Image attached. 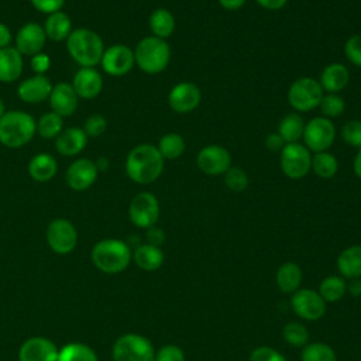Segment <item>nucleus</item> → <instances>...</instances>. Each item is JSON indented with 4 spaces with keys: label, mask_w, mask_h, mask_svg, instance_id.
Here are the masks:
<instances>
[{
    "label": "nucleus",
    "mask_w": 361,
    "mask_h": 361,
    "mask_svg": "<svg viewBox=\"0 0 361 361\" xmlns=\"http://www.w3.org/2000/svg\"><path fill=\"white\" fill-rule=\"evenodd\" d=\"M56 344L41 336L27 338L18 350V361H58Z\"/></svg>",
    "instance_id": "f3484780"
},
{
    "label": "nucleus",
    "mask_w": 361,
    "mask_h": 361,
    "mask_svg": "<svg viewBox=\"0 0 361 361\" xmlns=\"http://www.w3.org/2000/svg\"><path fill=\"white\" fill-rule=\"evenodd\" d=\"M47 243L56 254H69L78 244L76 227L68 219H54L47 227Z\"/></svg>",
    "instance_id": "9b49d317"
},
{
    "label": "nucleus",
    "mask_w": 361,
    "mask_h": 361,
    "mask_svg": "<svg viewBox=\"0 0 361 361\" xmlns=\"http://www.w3.org/2000/svg\"><path fill=\"white\" fill-rule=\"evenodd\" d=\"M300 361H336V353L329 344L310 343L303 347Z\"/></svg>",
    "instance_id": "e433bc0d"
},
{
    "label": "nucleus",
    "mask_w": 361,
    "mask_h": 361,
    "mask_svg": "<svg viewBox=\"0 0 361 361\" xmlns=\"http://www.w3.org/2000/svg\"><path fill=\"white\" fill-rule=\"evenodd\" d=\"M66 49L80 68H94L100 63L106 48L102 37L96 31L80 27L72 30L66 38Z\"/></svg>",
    "instance_id": "f03ea898"
},
{
    "label": "nucleus",
    "mask_w": 361,
    "mask_h": 361,
    "mask_svg": "<svg viewBox=\"0 0 361 361\" xmlns=\"http://www.w3.org/2000/svg\"><path fill=\"white\" fill-rule=\"evenodd\" d=\"M49 106L51 111L56 113L58 116L68 117L72 116L78 107V94L72 86V83L68 82H59L52 86L51 94H49Z\"/></svg>",
    "instance_id": "aec40b11"
},
{
    "label": "nucleus",
    "mask_w": 361,
    "mask_h": 361,
    "mask_svg": "<svg viewBox=\"0 0 361 361\" xmlns=\"http://www.w3.org/2000/svg\"><path fill=\"white\" fill-rule=\"evenodd\" d=\"M148 25L154 37L165 39L173 34L176 23L173 14L169 10L161 7L151 13L148 18Z\"/></svg>",
    "instance_id": "c85d7f7f"
},
{
    "label": "nucleus",
    "mask_w": 361,
    "mask_h": 361,
    "mask_svg": "<svg viewBox=\"0 0 361 361\" xmlns=\"http://www.w3.org/2000/svg\"><path fill=\"white\" fill-rule=\"evenodd\" d=\"M157 148L164 159H178L183 155L186 144L180 134L166 133L159 138Z\"/></svg>",
    "instance_id": "7c9ffc66"
},
{
    "label": "nucleus",
    "mask_w": 361,
    "mask_h": 361,
    "mask_svg": "<svg viewBox=\"0 0 361 361\" xmlns=\"http://www.w3.org/2000/svg\"><path fill=\"white\" fill-rule=\"evenodd\" d=\"M347 289L350 290V293H351L353 296H360V295H361V279H360V278L351 279V282L348 283Z\"/></svg>",
    "instance_id": "5fc2aeb1"
},
{
    "label": "nucleus",
    "mask_w": 361,
    "mask_h": 361,
    "mask_svg": "<svg viewBox=\"0 0 361 361\" xmlns=\"http://www.w3.org/2000/svg\"><path fill=\"white\" fill-rule=\"evenodd\" d=\"M305 147L312 152L327 151L336 138V127L330 118L313 117L305 124L303 135Z\"/></svg>",
    "instance_id": "6e6552de"
},
{
    "label": "nucleus",
    "mask_w": 361,
    "mask_h": 361,
    "mask_svg": "<svg viewBox=\"0 0 361 361\" xmlns=\"http://www.w3.org/2000/svg\"><path fill=\"white\" fill-rule=\"evenodd\" d=\"M353 169H354V173L361 179V148L358 149V152H357L355 157H354Z\"/></svg>",
    "instance_id": "6e6d98bb"
},
{
    "label": "nucleus",
    "mask_w": 361,
    "mask_h": 361,
    "mask_svg": "<svg viewBox=\"0 0 361 361\" xmlns=\"http://www.w3.org/2000/svg\"><path fill=\"white\" fill-rule=\"evenodd\" d=\"M30 66L37 75H45V72L51 68V58L45 52H38L31 56Z\"/></svg>",
    "instance_id": "49530a36"
},
{
    "label": "nucleus",
    "mask_w": 361,
    "mask_h": 361,
    "mask_svg": "<svg viewBox=\"0 0 361 361\" xmlns=\"http://www.w3.org/2000/svg\"><path fill=\"white\" fill-rule=\"evenodd\" d=\"M303 130H305V123L302 117L296 113H290L281 120L278 127V134L283 138L286 144H290V142H298L299 138H302Z\"/></svg>",
    "instance_id": "2f4dec72"
},
{
    "label": "nucleus",
    "mask_w": 361,
    "mask_h": 361,
    "mask_svg": "<svg viewBox=\"0 0 361 361\" xmlns=\"http://www.w3.org/2000/svg\"><path fill=\"white\" fill-rule=\"evenodd\" d=\"M250 179L248 175L245 173V171H243L238 166H230L226 172H224V185L228 190L231 192H243L248 188Z\"/></svg>",
    "instance_id": "ea45409f"
},
{
    "label": "nucleus",
    "mask_w": 361,
    "mask_h": 361,
    "mask_svg": "<svg viewBox=\"0 0 361 361\" xmlns=\"http://www.w3.org/2000/svg\"><path fill=\"white\" fill-rule=\"evenodd\" d=\"M286 145V142L283 141V138L276 133H271L267 140H265V147L271 151V152H281L282 148Z\"/></svg>",
    "instance_id": "09e8293b"
},
{
    "label": "nucleus",
    "mask_w": 361,
    "mask_h": 361,
    "mask_svg": "<svg viewBox=\"0 0 361 361\" xmlns=\"http://www.w3.org/2000/svg\"><path fill=\"white\" fill-rule=\"evenodd\" d=\"M250 361H286L285 357L268 345L257 347L250 354Z\"/></svg>",
    "instance_id": "a18cd8bd"
},
{
    "label": "nucleus",
    "mask_w": 361,
    "mask_h": 361,
    "mask_svg": "<svg viewBox=\"0 0 361 361\" xmlns=\"http://www.w3.org/2000/svg\"><path fill=\"white\" fill-rule=\"evenodd\" d=\"M154 361H185V354L180 347L175 344H166L155 353Z\"/></svg>",
    "instance_id": "c03bdc74"
},
{
    "label": "nucleus",
    "mask_w": 361,
    "mask_h": 361,
    "mask_svg": "<svg viewBox=\"0 0 361 361\" xmlns=\"http://www.w3.org/2000/svg\"><path fill=\"white\" fill-rule=\"evenodd\" d=\"M52 82L47 75H37L34 73L32 76L24 79L18 87H17V94L20 100L25 103H41L49 99L51 90H52Z\"/></svg>",
    "instance_id": "6ab92c4d"
},
{
    "label": "nucleus",
    "mask_w": 361,
    "mask_h": 361,
    "mask_svg": "<svg viewBox=\"0 0 361 361\" xmlns=\"http://www.w3.org/2000/svg\"><path fill=\"white\" fill-rule=\"evenodd\" d=\"M319 109L326 118H334L344 113L345 102L337 93H327V94H323Z\"/></svg>",
    "instance_id": "4c0bfd02"
},
{
    "label": "nucleus",
    "mask_w": 361,
    "mask_h": 361,
    "mask_svg": "<svg viewBox=\"0 0 361 361\" xmlns=\"http://www.w3.org/2000/svg\"><path fill=\"white\" fill-rule=\"evenodd\" d=\"M133 259L135 261L138 268L151 272V271H157L164 264V252L159 247L145 243L135 248L133 254Z\"/></svg>",
    "instance_id": "cd10ccee"
},
{
    "label": "nucleus",
    "mask_w": 361,
    "mask_h": 361,
    "mask_svg": "<svg viewBox=\"0 0 361 361\" xmlns=\"http://www.w3.org/2000/svg\"><path fill=\"white\" fill-rule=\"evenodd\" d=\"M135 65L148 75H158L166 69L171 61V48L165 39L154 35L144 37L134 49Z\"/></svg>",
    "instance_id": "39448f33"
},
{
    "label": "nucleus",
    "mask_w": 361,
    "mask_h": 361,
    "mask_svg": "<svg viewBox=\"0 0 361 361\" xmlns=\"http://www.w3.org/2000/svg\"><path fill=\"white\" fill-rule=\"evenodd\" d=\"M11 39H13L11 30L4 23H0V49L10 47Z\"/></svg>",
    "instance_id": "3c124183"
},
{
    "label": "nucleus",
    "mask_w": 361,
    "mask_h": 361,
    "mask_svg": "<svg viewBox=\"0 0 361 361\" xmlns=\"http://www.w3.org/2000/svg\"><path fill=\"white\" fill-rule=\"evenodd\" d=\"M58 361H99L94 350L83 343H69L59 348Z\"/></svg>",
    "instance_id": "473e14b6"
},
{
    "label": "nucleus",
    "mask_w": 361,
    "mask_h": 361,
    "mask_svg": "<svg viewBox=\"0 0 361 361\" xmlns=\"http://www.w3.org/2000/svg\"><path fill=\"white\" fill-rule=\"evenodd\" d=\"M323 97L320 83L309 76L296 79L288 89V103L296 111H312L319 107Z\"/></svg>",
    "instance_id": "0eeeda50"
},
{
    "label": "nucleus",
    "mask_w": 361,
    "mask_h": 361,
    "mask_svg": "<svg viewBox=\"0 0 361 361\" xmlns=\"http://www.w3.org/2000/svg\"><path fill=\"white\" fill-rule=\"evenodd\" d=\"M196 164L197 168L206 175H224V172L231 166V155L224 147L210 144L197 152Z\"/></svg>",
    "instance_id": "4468645a"
},
{
    "label": "nucleus",
    "mask_w": 361,
    "mask_h": 361,
    "mask_svg": "<svg viewBox=\"0 0 361 361\" xmlns=\"http://www.w3.org/2000/svg\"><path fill=\"white\" fill-rule=\"evenodd\" d=\"M348 80L350 73L347 66L338 62H333L324 66V69L320 73L319 83L323 90L329 93H338L348 85Z\"/></svg>",
    "instance_id": "b1692460"
},
{
    "label": "nucleus",
    "mask_w": 361,
    "mask_h": 361,
    "mask_svg": "<svg viewBox=\"0 0 361 361\" xmlns=\"http://www.w3.org/2000/svg\"><path fill=\"white\" fill-rule=\"evenodd\" d=\"M202 100V92L197 85L192 82L176 83L168 94L169 107L180 114L193 111Z\"/></svg>",
    "instance_id": "dca6fc26"
},
{
    "label": "nucleus",
    "mask_w": 361,
    "mask_h": 361,
    "mask_svg": "<svg viewBox=\"0 0 361 361\" xmlns=\"http://www.w3.org/2000/svg\"><path fill=\"white\" fill-rule=\"evenodd\" d=\"M107 130V120L102 114H92L83 124V131L87 137H99Z\"/></svg>",
    "instance_id": "79ce46f5"
},
{
    "label": "nucleus",
    "mask_w": 361,
    "mask_h": 361,
    "mask_svg": "<svg viewBox=\"0 0 361 361\" xmlns=\"http://www.w3.org/2000/svg\"><path fill=\"white\" fill-rule=\"evenodd\" d=\"M344 142L354 148H361V120H350L341 127Z\"/></svg>",
    "instance_id": "a19ab883"
},
{
    "label": "nucleus",
    "mask_w": 361,
    "mask_h": 361,
    "mask_svg": "<svg viewBox=\"0 0 361 361\" xmlns=\"http://www.w3.org/2000/svg\"><path fill=\"white\" fill-rule=\"evenodd\" d=\"M23 68V55L16 49V47L10 45L0 49V82H16L21 76Z\"/></svg>",
    "instance_id": "5701e85b"
},
{
    "label": "nucleus",
    "mask_w": 361,
    "mask_h": 361,
    "mask_svg": "<svg viewBox=\"0 0 361 361\" xmlns=\"http://www.w3.org/2000/svg\"><path fill=\"white\" fill-rule=\"evenodd\" d=\"M290 305L299 317L309 322L322 319L326 312V302L319 295V292L313 289H298L293 292Z\"/></svg>",
    "instance_id": "ddd939ff"
},
{
    "label": "nucleus",
    "mask_w": 361,
    "mask_h": 361,
    "mask_svg": "<svg viewBox=\"0 0 361 361\" xmlns=\"http://www.w3.org/2000/svg\"><path fill=\"white\" fill-rule=\"evenodd\" d=\"M147 240H148V244L159 247V244H162L164 240H165L164 231L161 228L152 226V227L147 228Z\"/></svg>",
    "instance_id": "8fccbe9b"
},
{
    "label": "nucleus",
    "mask_w": 361,
    "mask_h": 361,
    "mask_svg": "<svg viewBox=\"0 0 361 361\" xmlns=\"http://www.w3.org/2000/svg\"><path fill=\"white\" fill-rule=\"evenodd\" d=\"M63 130V118L54 111L44 113L37 121V133L42 138L55 140Z\"/></svg>",
    "instance_id": "c9c22d12"
},
{
    "label": "nucleus",
    "mask_w": 361,
    "mask_h": 361,
    "mask_svg": "<svg viewBox=\"0 0 361 361\" xmlns=\"http://www.w3.org/2000/svg\"><path fill=\"white\" fill-rule=\"evenodd\" d=\"M6 113V106H4V102H3V99L0 97V118H1V116Z\"/></svg>",
    "instance_id": "4d7b16f0"
},
{
    "label": "nucleus",
    "mask_w": 361,
    "mask_h": 361,
    "mask_svg": "<svg viewBox=\"0 0 361 361\" xmlns=\"http://www.w3.org/2000/svg\"><path fill=\"white\" fill-rule=\"evenodd\" d=\"M347 290V283L343 276L330 275L320 282L319 295L324 302H337L340 300Z\"/></svg>",
    "instance_id": "f704fd0d"
},
{
    "label": "nucleus",
    "mask_w": 361,
    "mask_h": 361,
    "mask_svg": "<svg viewBox=\"0 0 361 361\" xmlns=\"http://www.w3.org/2000/svg\"><path fill=\"white\" fill-rule=\"evenodd\" d=\"M100 65L110 76H124L135 65L134 49L124 44H114L104 49Z\"/></svg>",
    "instance_id": "f8f14e48"
},
{
    "label": "nucleus",
    "mask_w": 361,
    "mask_h": 361,
    "mask_svg": "<svg viewBox=\"0 0 361 361\" xmlns=\"http://www.w3.org/2000/svg\"><path fill=\"white\" fill-rule=\"evenodd\" d=\"M92 261L104 274H120L131 261V250L127 243L117 238H104L92 248Z\"/></svg>",
    "instance_id": "20e7f679"
},
{
    "label": "nucleus",
    "mask_w": 361,
    "mask_h": 361,
    "mask_svg": "<svg viewBox=\"0 0 361 361\" xmlns=\"http://www.w3.org/2000/svg\"><path fill=\"white\" fill-rule=\"evenodd\" d=\"M337 268L341 276L355 279L361 276V245H351L343 250L337 258Z\"/></svg>",
    "instance_id": "bb28decb"
},
{
    "label": "nucleus",
    "mask_w": 361,
    "mask_h": 361,
    "mask_svg": "<svg viewBox=\"0 0 361 361\" xmlns=\"http://www.w3.org/2000/svg\"><path fill=\"white\" fill-rule=\"evenodd\" d=\"M87 135L83 131V128L79 127H68L63 128L59 135L55 138V149L63 155V157H75L80 154L86 144H87Z\"/></svg>",
    "instance_id": "4be33fe9"
},
{
    "label": "nucleus",
    "mask_w": 361,
    "mask_h": 361,
    "mask_svg": "<svg viewBox=\"0 0 361 361\" xmlns=\"http://www.w3.org/2000/svg\"><path fill=\"white\" fill-rule=\"evenodd\" d=\"M99 169L96 162L89 158L75 159L66 169L65 180L68 186L76 192L89 189L97 179Z\"/></svg>",
    "instance_id": "2eb2a0df"
},
{
    "label": "nucleus",
    "mask_w": 361,
    "mask_h": 361,
    "mask_svg": "<svg viewBox=\"0 0 361 361\" xmlns=\"http://www.w3.org/2000/svg\"><path fill=\"white\" fill-rule=\"evenodd\" d=\"M28 175L37 182H48L58 172L56 159L47 152H39L34 155L28 162Z\"/></svg>",
    "instance_id": "393cba45"
},
{
    "label": "nucleus",
    "mask_w": 361,
    "mask_h": 361,
    "mask_svg": "<svg viewBox=\"0 0 361 361\" xmlns=\"http://www.w3.org/2000/svg\"><path fill=\"white\" fill-rule=\"evenodd\" d=\"M34 8L44 14H52L55 11L62 10L65 0H30Z\"/></svg>",
    "instance_id": "de8ad7c7"
},
{
    "label": "nucleus",
    "mask_w": 361,
    "mask_h": 361,
    "mask_svg": "<svg viewBox=\"0 0 361 361\" xmlns=\"http://www.w3.org/2000/svg\"><path fill=\"white\" fill-rule=\"evenodd\" d=\"M338 169V162L337 158L327 152H316L312 157V171L322 179H330L337 173Z\"/></svg>",
    "instance_id": "72a5a7b5"
},
{
    "label": "nucleus",
    "mask_w": 361,
    "mask_h": 361,
    "mask_svg": "<svg viewBox=\"0 0 361 361\" xmlns=\"http://www.w3.org/2000/svg\"><path fill=\"white\" fill-rule=\"evenodd\" d=\"M37 133V121L23 110L6 111L0 118V144L7 148H20L28 144Z\"/></svg>",
    "instance_id": "7ed1b4c3"
},
{
    "label": "nucleus",
    "mask_w": 361,
    "mask_h": 361,
    "mask_svg": "<svg viewBox=\"0 0 361 361\" xmlns=\"http://www.w3.org/2000/svg\"><path fill=\"white\" fill-rule=\"evenodd\" d=\"M302 282V269L295 262H283L276 271V285L283 293H293Z\"/></svg>",
    "instance_id": "c756f323"
},
{
    "label": "nucleus",
    "mask_w": 361,
    "mask_h": 361,
    "mask_svg": "<svg viewBox=\"0 0 361 361\" xmlns=\"http://www.w3.org/2000/svg\"><path fill=\"white\" fill-rule=\"evenodd\" d=\"M164 161L155 145L138 144L127 154L124 164L126 173L138 185H148L157 180L164 172Z\"/></svg>",
    "instance_id": "f257e3e1"
},
{
    "label": "nucleus",
    "mask_w": 361,
    "mask_h": 361,
    "mask_svg": "<svg viewBox=\"0 0 361 361\" xmlns=\"http://www.w3.org/2000/svg\"><path fill=\"white\" fill-rule=\"evenodd\" d=\"M42 27H44L47 38L51 41H55V42L66 41V38L72 32V21H71L69 16L66 13H63L62 10L48 14Z\"/></svg>",
    "instance_id": "a878e982"
},
{
    "label": "nucleus",
    "mask_w": 361,
    "mask_h": 361,
    "mask_svg": "<svg viewBox=\"0 0 361 361\" xmlns=\"http://www.w3.org/2000/svg\"><path fill=\"white\" fill-rule=\"evenodd\" d=\"M282 334H283L285 341L293 347L306 345V343L309 340V331H307L306 326L302 323H298V322L286 323Z\"/></svg>",
    "instance_id": "58836bf2"
},
{
    "label": "nucleus",
    "mask_w": 361,
    "mask_h": 361,
    "mask_svg": "<svg viewBox=\"0 0 361 361\" xmlns=\"http://www.w3.org/2000/svg\"><path fill=\"white\" fill-rule=\"evenodd\" d=\"M344 54L353 65L361 68V35H351L345 41Z\"/></svg>",
    "instance_id": "37998d69"
},
{
    "label": "nucleus",
    "mask_w": 361,
    "mask_h": 361,
    "mask_svg": "<svg viewBox=\"0 0 361 361\" xmlns=\"http://www.w3.org/2000/svg\"><path fill=\"white\" fill-rule=\"evenodd\" d=\"M72 86L79 99H94L103 89L102 73L96 68H80L72 79Z\"/></svg>",
    "instance_id": "412c9836"
},
{
    "label": "nucleus",
    "mask_w": 361,
    "mask_h": 361,
    "mask_svg": "<svg viewBox=\"0 0 361 361\" xmlns=\"http://www.w3.org/2000/svg\"><path fill=\"white\" fill-rule=\"evenodd\" d=\"M111 355L113 361H154L155 350L147 337L127 333L114 341Z\"/></svg>",
    "instance_id": "423d86ee"
},
{
    "label": "nucleus",
    "mask_w": 361,
    "mask_h": 361,
    "mask_svg": "<svg viewBox=\"0 0 361 361\" xmlns=\"http://www.w3.org/2000/svg\"><path fill=\"white\" fill-rule=\"evenodd\" d=\"M281 169L290 179H302L312 169L310 151L299 142L286 144L281 151Z\"/></svg>",
    "instance_id": "1a4fd4ad"
},
{
    "label": "nucleus",
    "mask_w": 361,
    "mask_h": 361,
    "mask_svg": "<svg viewBox=\"0 0 361 361\" xmlns=\"http://www.w3.org/2000/svg\"><path fill=\"white\" fill-rule=\"evenodd\" d=\"M247 0H219V4L224 8V10H228V11H235V10H240L244 4H245Z\"/></svg>",
    "instance_id": "864d4df0"
},
{
    "label": "nucleus",
    "mask_w": 361,
    "mask_h": 361,
    "mask_svg": "<svg viewBox=\"0 0 361 361\" xmlns=\"http://www.w3.org/2000/svg\"><path fill=\"white\" fill-rule=\"evenodd\" d=\"M47 39L48 38L41 24L27 23L18 28L14 39L16 41L14 47L21 55L32 56L38 52H42Z\"/></svg>",
    "instance_id": "a211bd4d"
},
{
    "label": "nucleus",
    "mask_w": 361,
    "mask_h": 361,
    "mask_svg": "<svg viewBox=\"0 0 361 361\" xmlns=\"http://www.w3.org/2000/svg\"><path fill=\"white\" fill-rule=\"evenodd\" d=\"M128 217L131 223L140 228H149L155 226L159 219V203L154 193H137L128 206Z\"/></svg>",
    "instance_id": "9d476101"
},
{
    "label": "nucleus",
    "mask_w": 361,
    "mask_h": 361,
    "mask_svg": "<svg viewBox=\"0 0 361 361\" xmlns=\"http://www.w3.org/2000/svg\"><path fill=\"white\" fill-rule=\"evenodd\" d=\"M262 8L265 10H271V11H275V10H281L286 6L288 0H255Z\"/></svg>",
    "instance_id": "603ef678"
}]
</instances>
